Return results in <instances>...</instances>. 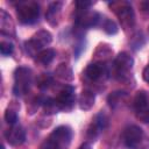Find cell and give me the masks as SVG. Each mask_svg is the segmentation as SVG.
Segmentation results:
<instances>
[{
  "label": "cell",
  "mask_w": 149,
  "mask_h": 149,
  "mask_svg": "<svg viewBox=\"0 0 149 149\" xmlns=\"http://www.w3.org/2000/svg\"><path fill=\"white\" fill-rule=\"evenodd\" d=\"M56 52L54 49L51 48H45L43 50H41L37 55H36V62L42 64V65H48L52 62V59L55 58Z\"/></svg>",
  "instance_id": "17"
},
{
  "label": "cell",
  "mask_w": 149,
  "mask_h": 149,
  "mask_svg": "<svg viewBox=\"0 0 149 149\" xmlns=\"http://www.w3.org/2000/svg\"><path fill=\"white\" fill-rule=\"evenodd\" d=\"M94 100H95V97H94V93L90 90H84L80 95H79V107L80 109H84V111H87L90 108L93 107L94 105Z\"/></svg>",
  "instance_id": "16"
},
{
  "label": "cell",
  "mask_w": 149,
  "mask_h": 149,
  "mask_svg": "<svg viewBox=\"0 0 149 149\" xmlns=\"http://www.w3.org/2000/svg\"><path fill=\"white\" fill-rule=\"evenodd\" d=\"M142 77H143V79H144L147 83H149V64L144 68V70H143V72H142Z\"/></svg>",
  "instance_id": "24"
},
{
  "label": "cell",
  "mask_w": 149,
  "mask_h": 149,
  "mask_svg": "<svg viewBox=\"0 0 149 149\" xmlns=\"http://www.w3.org/2000/svg\"><path fill=\"white\" fill-rule=\"evenodd\" d=\"M107 126V118L105 114L99 113L98 115H95L93 122L90 125L88 129H87V137L91 141H94V139L99 135V133Z\"/></svg>",
  "instance_id": "12"
},
{
  "label": "cell",
  "mask_w": 149,
  "mask_h": 149,
  "mask_svg": "<svg viewBox=\"0 0 149 149\" xmlns=\"http://www.w3.org/2000/svg\"><path fill=\"white\" fill-rule=\"evenodd\" d=\"M1 149H5V147H3V146H2V147H1Z\"/></svg>",
  "instance_id": "26"
},
{
  "label": "cell",
  "mask_w": 149,
  "mask_h": 149,
  "mask_svg": "<svg viewBox=\"0 0 149 149\" xmlns=\"http://www.w3.org/2000/svg\"><path fill=\"white\" fill-rule=\"evenodd\" d=\"M5 120H6V122L7 123H9L10 126H13V125H16V121H17V115H16V113L13 111V109H6V112H5Z\"/></svg>",
  "instance_id": "22"
},
{
  "label": "cell",
  "mask_w": 149,
  "mask_h": 149,
  "mask_svg": "<svg viewBox=\"0 0 149 149\" xmlns=\"http://www.w3.org/2000/svg\"><path fill=\"white\" fill-rule=\"evenodd\" d=\"M55 74L57 78H59L61 80H64V81H70L73 78L72 70L68 64H59L57 66V69L55 70Z\"/></svg>",
  "instance_id": "18"
},
{
  "label": "cell",
  "mask_w": 149,
  "mask_h": 149,
  "mask_svg": "<svg viewBox=\"0 0 149 149\" xmlns=\"http://www.w3.org/2000/svg\"><path fill=\"white\" fill-rule=\"evenodd\" d=\"M5 137L10 146H20L26 140V132L20 125H13L6 130Z\"/></svg>",
  "instance_id": "11"
},
{
  "label": "cell",
  "mask_w": 149,
  "mask_h": 149,
  "mask_svg": "<svg viewBox=\"0 0 149 149\" xmlns=\"http://www.w3.org/2000/svg\"><path fill=\"white\" fill-rule=\"evenodd\" d=\"M52 83V79L49 74L47 73H42L38 78H37V86L40 88H47L50 86V84Z\"/></svg>",
  "instance_id": "21"
},
{
  "label": "cell",
  "mask_w": 149,
  "mask_h": 149,
  "mask_svg": "<svg viewBox=\"0 0 149 149\" xmlns=\"http://www.w3.org/2000/svg\"><path fill=\"white\" fill-rule=\"evenodd\" d=\"M51 41L52 35L48 30H38L31 36L30 40L24 42V48L27 54H29L30 56H36L41 50H43L42 48L50 44Z\"/></svg>",
  "instance_id": "4"
},
{
  "label": "cell",
  "mask_w": 149,
  "mask_h": 149,
  "mask_svg": "<svg viewBox=\"0 0 149 149\" xmlns=\"http://www.w3.org/2000/svg\"><path fill=\"white\" fill-rule=\"evenodd\" d=\"M116 5H118V7L114 9V12L116 13V15L119 17V21H120L122 28L123 29L132 28L135 23V14H134L132 6L128 2H123V3L118 2Z\"/></svg>",
  "instance_id": "8"
},
{
  "label": "cell",
  "mask_w": 149,
  "mask_h": 149,
  "mask_svg": "<svg viewBox=\"0 0 149 149\" xmlns=\"http://www.w3.org/2000/svg\"><path fill=\"white\" fill-rule=\"evenodd\" d=\"M74 88L70 85H65L59 91V94L57 99H55V101L59 109L70 111L74 105Z\"/></svg>",
  "instance_id": "10"
},
{
  "label": "cell",
  "mask_w": 149,
  "mask_h": 149,
  "mask_svg": "<svg viewBox=\"0 0 149 149\" xmlns=\"http://www.w3.org/2000/svg\"><path fill=\"white\" fill-rule=\"evenodd\" d=\"M72 139V129L69 126H58L42 142L40 149H68Z\"/></svg>",
  "instance_id": "1"
},
{
  "label": "cell",
  "mask_w": 149,
  "mask_h": 149,
  "mask_svg": "<svg viewBox=\"0 0 149 149\" xmlns=\"http://www.w3.org/2000/svg\"><path fill=\"white\" fill-rule=\"evenodd\" d=\"M16 15L21 23L33 24L38 21L40 6L35 1H21L16 7Z\"/></svg>",
  "instance_id": "3"
},
{
  "label": "cell",
  "mask_w": 149,
  "mask_h": 149,
  "mask_svg": "<svg viewBox=\"0 0 149 149\" xmlns=\"http://www.w3.org/2000/svg\"><path fill=\"white\" fill-rule=\"evenodd\" d=\"M62 6H63V2L61 1H55V2H51L47 9V14H45V19L48 20V22L50 24H56L57 23V19L59 16V13H61V9H62Z\"/></svg>",
  "instance_id": "15"
},
{
  "label": "cell",
  "mask_w": 149,
  "mask_h": 149,
  "mask_svg": "<svg viewBox=\"0 0 149 149\" xmlns=\"http://www.w3.org/2000/svg\"><path fill=\"white\" fill-rule=\"evenodd\" d=\"M13 49H14V47H13V44H12L10 42L2 41V42L0 43V51H1V54H2L3 56L10 55V54L13 52Z\"/></svg>",
  "instance_id": "23"
},
{
  "label": "cell",
  "mask_w": 149,
  "mask_h": 149,
  "mask_svg": "<svg viewBox=\"0 0 149 149\" xmlns=\"http://www.w3.org/2000/svg\"><path fill=\"white\" fill-rule=\"evenodd\" d=\"M101 29L108 35H114V34L118 33L119 28H118V26H116V23L114 21H112V20H109L107 17H104L101 20Z\"/></svg>",
  "instance_id": "19"
},
{
  "label": "cell",
  "mask_w": 149,
  "mask_h": 149,
  "mask_svg": "<svg viewBox=\"0 0 149 149\" xmlns=\"http://www.w3.org/2000/svg\"><path fill=\"white\" fill-rule=\"evenodd\" d=\"M148 33H149V26H148Z\"/></svg>",
  "instance_id": "27"
},
{
  "label": "cell",
  "mask_w": 149,
  "mask_h": 149,
  "mask_svg": "<svg viewBox=\"0 0 149 149\" xmlns=\"http://www.w3.org/2000/svg\"><path fill=\"white\" fill-rule=\"evenodd\" d=\"M107 74V66L104 62H97L87 65L85 70V76L91 80H99Z\"/></svg>",
  "instance_id": "13"
},
{
  "label": "cell",
  "mask_w": 149,
  "mask_h": 149,
  "mask_svg": "<svg viewBox=\"0 0 149 149\" xmlns=\"http://www.w3.org/2000/svg\"><path fill=\"white\" fill-rule=\"evenodd\" d=\"M33 73L31 70L26 66H20L14 72V87L13 92L15 95H23L29 91L31 84Z\"/></svg>",
  "instance_id": "5"
},
{
  "label": "cell",
  "mask_w": 149,
  "mask_h": 149,
  "mask_svg": "<svg viewBox=\"0 0 149 149\" xmlns=\"http://www.w3.org/2000/svg\"><path fill=\"white\" fill-rule=\"evenodd\" d=\"M133 65H134V59L127 52H120L114 59V68L116 74L122 80L129 78V71L132 70Z\"/></svg>",
  "instance_id": "7"
},
{
  "label": "cell",
  "mask_w": 149,
  "mask_h": 149,
  "mask_svg": "<svg viewBox=\"0 0 149 149\" xmlns=\"http://www.w3.org/2000/svg\"><path fill=\"white\" fill-rule=\"evenodd\" d=\"M79 149H91V146L88 143H84V144H81L79 147Z\"/></svg>",
  "instance_id": "25"
},
{
  "label": "cell",
  "mask_w": 149,
  "mask_h": 149,
  "mask_svg": "<svg viewBox=\"0 0 149 149\" xmlns=\"http://www.w3.org/2000/svg\"><path fill=\"white\" fill-rule=\"evenodd\" d=\"M122 137L129 149H149V136L139 126L132 125L125 128Z\"/></svg>",
  "instance_id": "2"
},
{
  "label": "cell",
  "mask_w": 149,
  "mask_h": 149,
  "mask_svg": "<svg viewBox=\"0 0 149 149\" xmlns=\"http://www.w3.org/2000/svg\"><path fill=\"white\" fill-rule=\"evenodd\" d=\"M101 16L99 13L91 9H77L76 24L80 28H88L99 24Z\"/></svg>",
  "instance_id": "9"
},
{
  "label": "cell",
  "mask_w": 149,
  "mask_h": 149,
  "mask_svg": "<svg viewBox=\"0 0 149 149\" xmlns=\"http://www.w3.org/2000/svg\"><path fill=\"white\" fill-rule=\"evenodd\" d=\"M0 30L3 35L14 36L15 35V28L12 17L3 10H0Z\"/></svg>",
  "instance_id": "14"
},
{
  "label": "cell",
  "mask_w": 149,
  "mask_h": 149,
  "mask_svg": "<svg viewBox=\"0 0 149 149\" xmlns=\"http://www.w3.org/2000/svg\"><path fill=\"white\" fill-rule=\"evenodd\" d=\"M133 107L135 115L140 121L144 123L149 122V94L147 91L141 90L136 93L133 101Z\"/></svg>",
  "instance_id": "6"
},
{
  "label": "cell",
  "mask_w": 149,
  "mask_h": 149,
  "mask_svg": "<svg viewBox=\"0 0 149 149\" xmlns=\"http://www.w3.org/2000/svg\"><path fill=\"white\" fill-rule=\"evenodd\" d=\"M123 98H126V92H121V91H116V92H113L108 95V104L111 107H116L122 100Z\"/></svg>",
  "instance_id": "20"
}]
</instances>
